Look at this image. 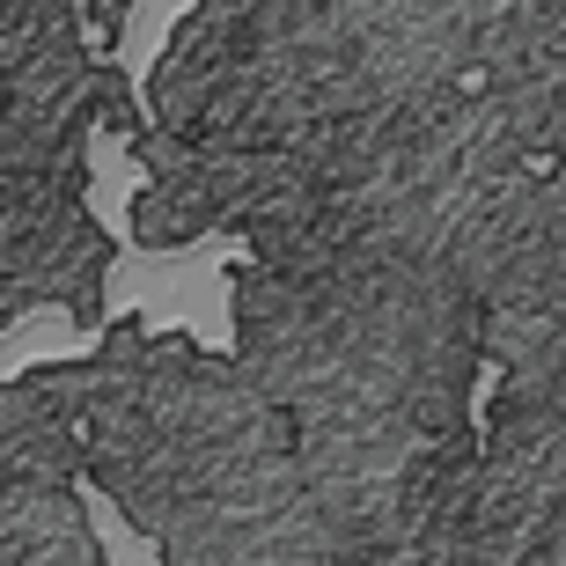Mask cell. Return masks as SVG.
Instances as JSON below:
<instances>
[{
	"label": "cell",
	"instance_id": "6da1fadb",
	"mask_svg": "<svg viewBox=\"0 0 566 566\" xmlns=\"http://www.w3.org/2000/svg\"><path fill=\"white\" fill-rule=\"evenodd\" d=\"M140 133L147 96H133L111 60V30L88 0H0V185L88 169V133Z\"/></svg>",
	"mask_w": 566,
	"mask_h": 566
}]
</instances>
